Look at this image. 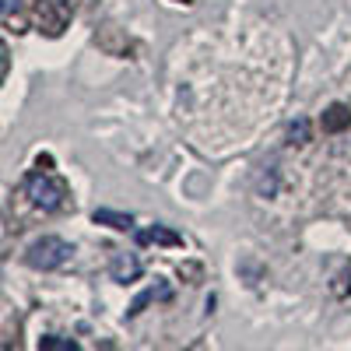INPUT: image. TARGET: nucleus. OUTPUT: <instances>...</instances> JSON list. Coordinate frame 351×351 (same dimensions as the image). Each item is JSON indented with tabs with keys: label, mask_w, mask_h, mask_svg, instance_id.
I'll return each mask as SVG.
<instances>
[{
	"label": "nucleus",
	"mask_w": 351,
	"mask_h": 351,
	"mask_svg": "<svg viewBox=\"0 0 351 351\" xmlns=\"http://www.w3.org/2000/svg\"><path fill=\"white\" fill-rule=\"evenodd\" d=\"M71 256H74V246L60 236H39L25 250V263L32 271H56V267H64Z\"/></svg>",
	"instance_id": "obj_1"
},
{
	"label": "nucleus",
	"mask_w": 351,
	"mask_h": 351,
	"mask_svg": "<svg viewBox=\"0 0 351 351\" xmlns=\"http://www.w3.org/2000/svg\"><path fill=\"white\" fill-rule=\"evenodd\" d=\"M25 197L43 211H60L67 204V183L49 172H32V176H25Z\"/></svg>",
	"instance_id": "obj_2"
},
{
	"label": "nucleus",
	"mask_w": 351,
	"mask_h": 351,
	"mask_svg": "<svg viewBox=\"0 0 351 351\" xmlns=\"http://www.w3.org/2000/svg\"><path fill=\"white\" fill-rule=\"evenodd\" d=\"M109 274H112V281H120V285H130V281H137L141 278V260H137V253H116L112 256V263H109Z\"/></svg>",
	"instance_id": "obj_3"
},
{
	"label": "nucleus",
	"mask_w": 351,
	"mask_h": 351,
	"mask_svg": "<svg viewBox=\"0 0 351 351\" xmlns=\"http://www.w3.org/2000/svg\"><path fill=\"white\" fill-rule=\"evenodd\" d=\"M134 239H137V246H183V236L180 232H172V228H165V225H155V228H137L134 232Z\"/></svg>",
	"instance_id": "obj_4"
},
{
	"label": "nucleus",
	"mask_w": 351,
	"mask_h": 351,
	"mask_svg": "<svg viewBox=\"0 0 351 351\" xmlns=\"http://www.w3.org/2000/svg\"><path fill=\"white\" fill-rule=\"evenodd\" d=\"M92 221H95V225H109V228H120V232L134 228V218H130V215H123V211H109V208H99V211L92 215Z\"/></svg>",
	"instance_id": "obj_5"
},
{
	"label": "nucleus",
	"mask_w": 351,
	"mask_h": 351,
	"mask_svg": "<svg viewBox=\"0 0 351 351\" xmlns=\"http://www.w3.org/2000/svg\"><path fill=\"white\" fill-rule=\"evenodd\" d=\"M344 127H351V109H348V106H330V109L324 112V130H327V134H337V130H344Z\"/></svg>",
	"instance_id": "obj_6"
},
{
	"label": "nucleus",
	"mask_w": 351,
	"mask_h": 351,
	"mask_svg": "<svg viewBox=\"0 0 351 351\" xmlns=\"http://www.w3.org/2000/svg\"><path fill=\"white\" fill-rule=\"evenodd\" d=\"M39 351H77V341H74V337H56V334H49V337L39 341Z\"/></svg>",
	"instance_id": "obj_7"
},
{
	"label": "nucleus",
	"mask_w": 351,
	"mask_h": 351,
	"mask_svg": "<svg viewBox=\"0 0 351 351\" xmlns=\"http://www.w3.org/2000/svg\"><path fill=\"white\" fill-rule=\"evenodd\" d=\"M152 299H169V285H158V288H148V291H144V295H141V299H137V302L130 306V316H137V313H141L144 306H148Z\"/></svg>",
	"instance_id": "obj_8"
},
{
	"label": "nucleus",
	"mask_w": 351,
	"mask_h": 351,
	"mask_svg": "<svg viewBox=\"0 0 351 351\" xmlns=\"http://www.w3.org/2000/svg\"><path fill=\"white\" fill-rule=\"evenodd\" d=\"M288 137H291V144H306L309 141V120H295L288 127Z\"/></svg>",
	"instance_id": "obj_9"
},
{
	"label": "nucleus",
	"mask_w": 351,
	"mask_h": 351,
	"mask_svg": "<svg viewBox=\"0 0 351 351\" xmlns=\"http://www.w3.org/2000/svg\"><path fill=\"white\" fill-rule=\"evenodd\" d=\"M18 8H21V0H0V14H4V18H11Z\"/></svg>",
	"instance_id": "obj_10"
}]
</instances>
